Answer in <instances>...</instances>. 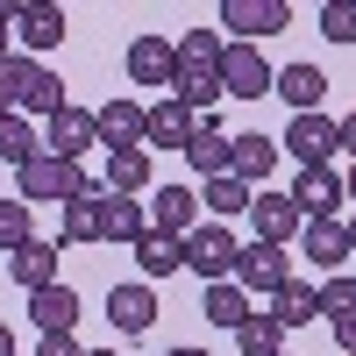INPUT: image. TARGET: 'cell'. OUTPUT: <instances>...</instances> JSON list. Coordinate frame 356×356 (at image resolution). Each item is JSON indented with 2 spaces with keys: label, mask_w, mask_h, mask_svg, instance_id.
Wrapping results in <instances>:
<instances>
[{
  "label": "cell",
  "mask_w": 356,
  "mask_h": 356,
  "mask_svg": "<svg viewBox=\"0 0 356 356\" xmlns=\"http://www.w3.org/2000/svg\"><path fill=\"white\" fill-rule=\"evenodd\" d=\"M15 186H22V193H15L22 207H43V200H50V207H72V200L93 193V178H86L79 164H65V157L43 150V157H29V164L15 171Z\"/></svg>",
  "instance_id": "6da1fadb"
},
{
  "label": "cell",
  "mask_w": 356,
  "mask_h": 356,
  "mask_svg": "<svg viewBox=\"0 0 356 356\" xmlns=\"http://www.w3.org/2000/svg\"><path fill=\"white\" fill-rule=\"evenodd\" d=\"M0 93H8V107L43 114V122H50L57 107H72V100H65V86H57V72L36 65V57H8V65H0Z\"/></svg>",
  "instance_id": "7a4b0ae2"
},
{
  "label": "cell",
  "mask_w": 356,
  "mask_h": 356,
  "mask_svg": "<svg viewBox=\"0 0 356 356\" xmlns=\"http://www.w3.org/2000/svg\"><path fill=\"white\" fill-rule=\"evenodd\" d=\"M235 257H243V243H235V228H193L186 235V264L207 278V285H221V278H235Z\"/></svg>",
  "instance_id": "3957f363"
},
{
  "label": "cell",
  "mask_w": 356,
  "mask_h": 356,
  "mask_svg": "<svg viewBox=\"0 0 356 356\" xmlns=\"http://www.w3.org/2000/svg\"><path fill=\"white\" fill-rule=\"evenodd\" d=\"M221 29L235 43H257V36L292 29V8H285V0H221Z\"/></svg>",
  "instance_id": "277c9868"
},
{
  "label": "cell",
  "mask_w": 356,
  "mask_h": 356,
  "mask_svg": "<svg viewBox=\"0 0 356 356\" xmlns=\"http://www.w3.org/2000/svg\"><path fill=\"white\" fill-rule=\"evenodd\" d=\"M221 93L264 100V93H271V57H264L257 43H228V50H221Z\"/></svg>",
  "instance_id": "5b68a950"
},
{
  "label": "cell",
  "mask_w": 356,
  "mask_h": 356,
  "mask_svg": "<svg viewBox=\"0 0 356 356\" xmlns=\"http://www.w3.org/2000/svg\"><path fill=\"white\" fill-rule=\"evenodd\" d=\"M292 207H300V221H342V178L328 171V164H314V171H300V186L285 193Z\"/></svg>",
  "instance_id": "8992f818"
},
{
  "label": "cell",
  "mask_w": 356,
  "mask_h": 356,
  "mask_svg": "<svg viewBox=\"0 0 356 356\" xmlns=\"http://www.w3.org/2000/svg\"><path fill=\"white\" fill-rule=\"evenodd\" d=\"M335 150H342V143H335V122H328V114H292V129H285V157H300V171L328 164Z\"/></svg>",
  "instance_id": "52a82bcc"
},
{
  "label": "cell",
  "mask_w": 356,
  "mask_h": 356,
  "mask_svg": "<svg viewBox=\"0 0 356 356\" xmlns=\"http://www.w3.org/2000/svg\"><path fill=\"white\" fill-rule=\"evenodd\" d=\"M93 143H100V136H93V114H86V107H57V114H50V129H43V150H50V157H65V164H79Z\"/></svg>",
  "instance_id": "ba28073f"
},
{
  "label": "cell",
  "mask_w": 356,
  "mask_h": 356,
  "mask_svg": "<svg viewBox=\"0 0 356 356\" xmlns=\"http://www.w3.org/2000/svg\"><path fill=\"white\" fill-rule=\"evenodd\" d=\"M250 221H257V243H271V250H285V243H300V207H292L285 193H257L250 200Z\"/></svg>",
  "instance_id": "9c48e42d"
},
{
  "label": "cell",
  "mask_w": 356,
  "mask_h": 356,
  "mask_svg": "<svg viewBox=\"0 0 356 356\" xmlns=\"http://www.w3.org/2000/svg\"><path fill=\"white\" fill-rule=\"evenodd\" d=\"M143 207H150V228H164V235H193L200 228V193L193 186H157Z\"/></svg>",
  "instance_id": "30bf717a"
},
{
  "label": "cell",
  "mask_w": 356,
  "mask_h": 356,
  "mask_svg": "<svg viewBox=\"0 0 356 356\" xmlns=\"http://www.w3.org/2000/svg\"><path fill=\"white\" fill-rule=\"evenodd\" d=\"M150 235V207L143 200H122V193H100V243H143Z\"/></svg>",
  "instance_id": "8fae6325"
},
{
  "label": "cell",
  "mask_w": 356,
  "mask_h": 356,
  "mask_svg": "<svg viewBox=\"0 0 356 356\" xmlns=\"http://www.w3.org/2000/svg\"><path fill=\"white\" fill-rule=\"evenodd\" d=\"M93 136L107 143V150H143V107L129 93H114L100 114H93Z\"/></svg>",
  "instance_id": "7c38bea8"
},
{
  "label": "cell",
  "mask_w": 356,
  "mask_h": 356,
  "mask_svg": "<svg viewBox=\"0 0 356 356\" xmlns=\"http://www.w3.org/2000/svg\"><path fill=\"white\" fill-rule=\"evenodd\" d=\"M186 143H193V114L178 100L143 107V150H186Z\"/></svg>",
  "instance_id": "4fadbf2b"
},
{
  "label": "cell",
  "mask_w": 356,
  "mask_h": 356,
  "mask_svg": "<svg viewBox=\"0 0 356 356\" xmlns=\"http://www.w3.org/2000/svg\"><path fill=\"white\" fill-rule=\"evenodd\" d=\"M221 50H228V36H221V29H186V36L171 43L178 72H193V79H221Z\"/></svg>",
  "instance_id": "5bb4252c"
},
{
  "label": "cell",
  "mask_w": 356,
  "mask_h": 356,
  "mask_svg": "<svg viewBox=\"0 0 356 356\" xmlns=\"http://www.w3.org/2000/svg\"><path fill=\"white\" fill-rule=\"evenodd\" d=\"M278 171V143L271 136H228V178H243V186L257 193V178Z\"/></svg>",
  "instance_id": "9a60e30c"
},
{
  "label": "cell",
  "mask_w": 356,
  "mask_h": 356,
  "mask_svg": "<svg viewBox=\"0 0 356 356\" xmlns=\"http://www.w3.org/2000/svg\"><path fill=\"white\" fill-rule=\"evenodd\" d=\"M271 93H285V107H300V114H321L328 72H321V65H285V72H271Z\"/></svg>",
  "instance_id": "2e32d148"
},
{
  "label": "cell",
  "mask_w": 356,
  "mask_h": 356,
  "mask_svg": "<svg viewBox=\"0 0 356 356\" xmlns=\"http://www.w3.org/2000/svg\"><path fill=\"white\" fill-rule=\"evenodd\" d=\"M235 285H243V292H278L285 285V250L243 243V257H235Z\"/></svg>",
  "instance_id": "e0dca14e"
},
{
  "label": "cell",
  "mask_w": 356,
  "mask_h": 356,
  "mask_svg": "<svg viewBox=\"0 0 356 356\" xmlns=\"http://www.w3.org/2000/svg\"><path fill=\"white\" fill-rule=\"evenodd\" d=\"M8 278L22 285V292H43V285H57V243H43V235H29V243L8 257Z\"/></svg>",
  "instance_id": "ac0fdd59"
},
{
  "label": "cell",
  "mask_w": 356,
  "mask_h": 356,
  "mask_svg": "<svg viewBox=\"0 0 356 356\" xmlns=\"http://www.w3.org/2000/svg\"><path fill=\"white\" fill-rule=\"evenodd\" d=\"M107 321H114V328H122V335H143V328H150V321H157V292L150 285H114L107 292Z\"/></svg>",
  "instance_id": "d6986e66"
},
{
  "label": "cell",
  "mask_w": 356,
  "mask_h": 356,
  "mask_svg": "<svg viewBox=\"0 0 356 356\" xmlns=\"http://www.w3.org/2000/svg\"><path fill=\"white\" fill-rule=\"evenodd\" d=\"M29 321H36L43 335H72V328H79V292H72V285H43V292H29Z\"/></svg>",
  "instance_id": "ffe728a7"
},
{
  "label": "cell",
  "mask_w": 356,
  "mask_h": 356,
  "mask_svg": "<svg viewBox=\"0 0 356 356\" xmlns=\"http://www.w3.org/2000/svg\"><path fill=\"white\" fill-rule=\"evenodd\" d=\"M129 79H136V86H171V79H178L171 36H136V43H129Z\"/></svg>",
  "instance_id": "44dd1931"
},
{
  "label": "cell",
  "mask_w": 356,
  "mask_h": 356,
  "mask_svg": "<svg viewBox=\"0 0 356 356\" xmlns=\"http://www.w3.org/2000/svg\"><path fill=\"white\" fill-rule=\"evenodd\" d=\"M186 164H193L200 178H221V171H228V136L214 129V114H200V122H193V143H186Z\"/></svg>",
  "instance_id": "7402d4cb"
},
{
  "label": "cell",
  "mask_w": 356,
  "mask_h": 356,
  "mask_svg": "<svg viewBox=\"0 0 356 356\" xmlns=\"http://www.w3.org/2000/svg\"><path fill=\"white\" fill-rule=\"evenodd\" d=\"M300 250H307V264H321V271H342L349 235H342V221H307L300 228Z\"/></svg>",
  "instance_id": "603a6c76"
},
{
  "label": "cell",
  "mask_w": 356,
  "mask_h": 356,
  "mask_svg": "<svg viewBox=\"0 0 356 356\" xmlns=\"http://www.w3.org/2000/svg\"><path fill=\"white\" fill-rule=\"evenodd\" d=\"M136 264H143V278H171L178 264H186V235H164V228H150L136 243Z\"/></svg>",
  "instance_id": "cb8c5ba5"
},
{
  "label": "cell",
  "mask_w": 356,
  "mask_h": 356,
  "mask_svg": "<svg viewBox=\"0 0 356 356\" xmlns=\"http://www.w3.org/2000/svg\"><path fill=\"white\" fill-rule=\"evenodd\" d=\"M15 29L29 50H50V43H65V8H22L15 0Z\"/></svg>",
  "instance_id": "d4e9b609"
},
{
  "label": "cell",
  "mask_w": 356,
  "mask_h": 356,
  "mask_svg": "<svg viewBox=\"0 0 356 356\" xmlns=\"http://www.w3.org/2000/svg\"><path fill=\"white\" fill-rule=\"evenodd\" d=\"M143 186H150V150H107V193L136 200Z\"/></svg>",
  "instance_id": "484cf974"
},
{
  "label": "cell",
  "mask_w": 356,
  "mask_h": 356,
  "mask_svg": "<svg viewBox=\"0 0 356 356\" xmlns=\"http://www.w3.org/2000/svg\"><path fill=\"white\" fill-rule=\"evenodd\" d=\"M314 314H321V300H314V285H300V278H285V285L271 292V321H278V328H307Z\"/></svg>",
  "instance_id": "4316f807"
},
{
  "label": "cell",
  "mask_w": 356,
  "mask_h": 356,
  "mask_svg": "<svg viewBox=\"0 0 356 356\" xmlns=\"http://www.w3.org/2000/svg\"><path fill=\"white\" fill-rule=\"evenodd\" d=\"M57 243H100V193L57 207Z\"/></svg>",
  "instance_id": "83f0119b"
},
{
  "label": "cell",
  "mask_w": 356,
  "mask_h": 356,
  "mask_svg": "<svg viewBox=\"0 0 356 356\" xmlns=\"http://www.w3.org/2000/svg\"><path fill=\"white\" fill-rule=\"evenodd\" d=\"M207 321H214V328H243V321H250V300H243V285H235V278H221V285H207V307H200Z\"/></svg>",
  "instance_id": "f1b7e54d"
},
{
  "label": "cell",
  "mask_w": 356,
  "mask_h": 356,
  "mask_svg": "<svg viewBox=\"0 0 356 356\" xmlns=\"http://www.w3.org/2000/svg\"><path fill=\"white\" fill-rule=\"evenodd\" d=\"M250 200H257V193L243 186V178H228V171H221V178H207V186H200V207H214V214H221V228H228L235 214H250Z\"/></svg>",
  "instance_id": "f546056e"
},
{
  "label": "cell",
  "mask_w": 356,
  "mask_h": 356,
  "mask_svg": "<svg viewBox=\"0 0 356 356\" xmlns=\"http://www.w3.org/2000/svg\"><path fill=\"white\" fill-rule=\"evenodd\" d=\"M29 157H43V136L29 129L22 114H8V122H0V164H15V171H22Z\"/></svg>",
  "instance_id": "4dcf8cb0"
},
{
  "label": "cell",
  "mask_w": 356,
  "mask_h": 356,
  "mask_svg": "<svg viewBox=\"0 0 356 356\" xmlns=\"http://www.w3.org/2000/svg\"><path fill=\"white\" fill-rule=\"evenodd\" d=\"M278 342H285V328L271 314H250L243 328H235V349H243V356H278Z\"/></svg>",
  "instance_id": "1f68e13d"
},
{
  "label": "cell",
  "mask_w": 356,
  "mask_h": 356,
  "mask_svg": "<svg viewBox=\"0 0 356 356\" xmlns=\"http://www.w3.org/2000/svg\"><path fill=\"white\" fill-rule=\"evenodd\" d=\"M314 300H321V314H328V321H349V314H356V278H342V271H335L328 285L314 292Z\"/></svg>",
  "instance_id": "d6a6232c"
},
{
  "label": "cell",
  "mask_w": 356,
  "mask_h": 356,
  "mask_svg": "<svg viewBox=\"0 0 356 356\" xmlns=\"http://www.w3.org/2000/svg\"><path fill=\"white\" fill-rule=\"evenodd\" d=\"M321 36L328 43H356V0H328V8H321Z\"/></svg>",
  "instance_id": "836d02e7"
},
{
  "label": "cell",
  "mask_w": 356,
  "mask_h": 356,
  "mask_svg": "<svg viewBox=\"0 0 356 356\" xmlns=\"http://www.w3.org/2000/svg\"><path fill=\"white\" fill-rule=\"evenodd\" d=\"M22 243H29V207H22V200H0V250L15 257Z\"/></svg>",
  "instance_id": "e575fe53"
},
{
  "label": "cell",
  "mask_w": 356,
  "mask_h": 356,
  "mask_svg": "<svg viewBox=\"0 0 356 356\" xmlns=\"http://www.w3.org/2000/svg\"><path fill=\"white\" fill-rule=\"evenodd\" d=\"M36 356H86V349H79V335H43Z\"/></svg>",
  "instance_id": "d590c367"
},
{
  "label": "cell",
  "mask_w": 356,
  "mask_h": 356,
  "mask_svg": "<svg viewBox=\"0 0 356 356\" xmlns=\"http://www.w3.org/2000/svg\"><path fill=\"white\" fill-rule=\"evenodd\" d=\"M335 143H342V150H349V164H356V114H342V122H335Z\"/></svg>",
  "instance_id": "8d00e7d4"
},
{
  "label": "cell",
  "mask_w": 356,
  "mask_h": 356,
  "mask_svg": "<svg viewBox=\"0 0 356 356\" xmlns=\"http://www.w3.org/2000/svg\"><path fill=\"white\" fill-rule=\"evenodd\" d=\"M8 29H15V0H0V65L15 57V50H8Z\"/></svg>",
  "instance_id": "74e56055"
},
{
  "label": "cell",
  "mask_w": 356,
  "mask_h": 356,
  "mask_svg": "<svg viewBox=\"0 0 356 356\" xmlns=\"http://www.w3.org/2000/svg\"><path fill=\"white\" fill-rule=\"evenodd\" d=\"M335 349H349V356H356V314H349V321H335Z\"/></svg>",
  "instance_id": "f35d334b"
},
{
  "label": "cell",
  "mask_w": 356,
  "mask_h": 356,
  "mask_svg": "<svg viewBox=\"0 0 356 356\" xmlns=\"http://www.w3.org/2000/svg\"><path fill=\"white\" fill-rule=\"evenodd\" d=\"M0 356H15V335H8V321H0Z\"/></svg>",
  "instance_id": "ab89813d"
},
{
  "label": "cell",
  "mask_w": 356,
  "mask_h": 356,
  "mask_svg": "<svg viewBox=\"0 0 356 356\" xmlns=\"http://www.w3.org/2000/svg\"><path fill=\"white\" fill-rule=\"evenodd\" d=\"M342 235H349V257H356V214H349V221H342Z\"/></svg>",
  "instance_id": "60d3db41"
},
{
  "label": "cell",
  "mask_w": 356,
  "mask_h": 356,
  "mask_svg": "<svg viewBox=\"0 0 356 356\" xmlns=\"http://www.w3.org/2000/svg\"><path fill=\"white\" fill-rule=\"evenodd\" d=\"M342 193H349V200H356V164H349V186H342Z\"/></svg>",
  "instance_id": "b9f144b4"
},
{
  "label": "cell",
  "mask_w": 356,
  "mask_h": 356,
  "mask_svg": "<svg viewBox=\"0 0 356 356\" xmlns=\"http://www.w3.org/2000/svg\"><path fill=\"white\" fill-rule=\"evenodd\" d=\"M164 356H207V349H164Z\"/></svg>",
  "instance_id": "7bdbcfd3"
},
{
  "label": "cell",
  "mask_w": 356,
  "mask_h": 356,
  "mask_svg": "<svg viewBox=\"0 0 356 356\" xmlns=\"http://www.w3.org/2000/svg\"><path fill=\"white\" fill-rule=\"evenodd\" d=\"M0 122H8V93H0Z\"/></svg>",
  "instance_id": "ee69618b"
},
{
  "label": "cell",
  "mask_w": 356,
  "mask_h": 356,
  "mask_svg": "<svg viewBox=\"0 0 356 356\" xmlns=\"http://www.w3.org/2000/svg\"><path fill=\"white\" fill-rule=\"evenodd\" d=\"M86 356H114V349H86Z\"/></svg>",
  "instance_id": "f6af8a7d"
},
{
  "label": "cell",
  "mask_w": 356,
  "mask_h": 356,
  "mask_svg": "<svg viewBox=\"0 0 356 356\" xmlns=\"http://www.w3.org/2000/svg\"><path fill=\"white\" fill-rule=\"evenodd\" d=\"M278 356H285V349H278Z\"/></svg>",
  "instance_id": "bcb514c9"
}]
</instances>
